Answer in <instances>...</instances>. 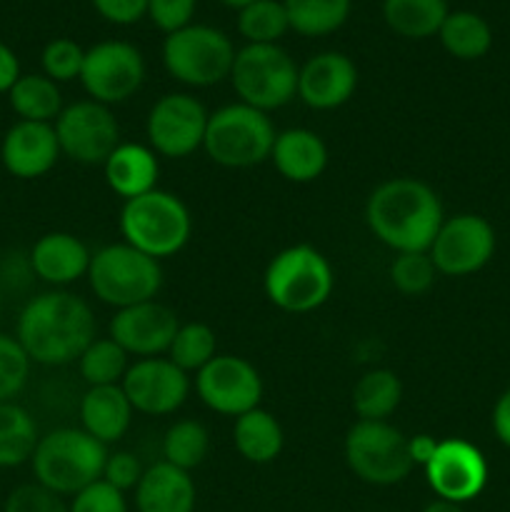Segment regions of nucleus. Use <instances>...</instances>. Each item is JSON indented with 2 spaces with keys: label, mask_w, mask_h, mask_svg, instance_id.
Wrapping results in <instances>:
<instances>
[{
  "label": "nucleus",
  "mask_w": 510,
  "mask_h": 512,
  "mask_svg": "<svg viewBox=\"0 0 510 512\" xmlns=\"http://www.w3.org/2000/svg\"><path fill=\"white\" fill-rule=\"evenodd\" d=\"M15 338L35 365L60 368L78 363L83 350L98 338L95 315L80 295L48 290L23 305L15 323Z\"/></svg>",
  "instance_id": "f257e3e1"
},
{
  "label": "nucleus",
  "mask_w": 510,
  "mask_h": 512,
  "mask_svg": "<svg viewBox=\"0 0 510 512\" xmlns=\"http://www.w3.org/2000/svg\"><path fill=\"white\" fill-rule=\"evenodd\" d=\"M443 203L418 178H390L370 193L365 223L393 253H428L443 225Z\"/></svg>",
  "instance_id": "f03ea898"
},
{
  "label": "nucleus",
  "mask_w": 510,
  "mask_h": 512,
  "mask_svg": "<svg viewBox=\"0 0 510 512\" xmlns=\"http://www.w3.org/2000/svg\"><path fill=\"white\" fill-rule=\"evenodd\" d=\"M105 460L108 448L83 428H58L40 435L30 468L35 483L60 498H73L83 488L103 480Z\"/></svg>",
  "instance_id": "7ed1b4c3"
},
{
  "label": "nucleus",
  "mask_w": 510,
  "mask_h": 512,
  "mask_svg": "<svg viewBox=\"0 0 510 512\" xmlns=\"http://www.w3.org/2000/svg\"><path fill=\"white\" fill-rule=\"evenodd\" d=\"M193 233L190 210L178 195L168 190H150L140 198L125 200L120 210V235L123 243L160 263L173 258L188 245Z\"/></svg>",
  "instance_id": "20e7f679"
},
{
  "label": "nucleus",
  "mask_w": 510,
  "mask_h": 512,
  "mask_svg": "<svg viewBox=\"0 0 510 512\" xmlns=\"http://www.w3.org/2000/svg\"><path fill=\"white\" fill-rule=\"evenodd\" d=\"M263 288L265 298L283 313H313L333 295V265L313 245H290L268 263Z\"/></svg>",
  "instance_id": "39448f33"
},
{
  "label": "nucleus",
  "mask_w": 510,
  "mask_h": 512,
  "mask_svg": "<svg viewBox=\"0 0 510 512\" xmlns=\"http://www.w3.org/2000/svg\"><path fill=\"white\" fill-rule=\"evenodd\" d=\"M85 278L95 298L115 310L155 300L163 288V268L158 260L128 243L95 250Z\"/></svg>",
  "instance_id": "423d86ee"
},
{
  "label": "nucleus",
  "mask_w": 510,
  "mask_h": 512,
  "mask_svg": "<svg viewBox=\"0 0 510 512\" xmlns=\"http://www.w3.org/2000/svg\"><path fill=\"white\" fill-rule=\"evenodd\" d=\"M275 135L268 113L238 100L208 115L203 150L223 168H253L270 160Z\"/></svg>",
  "instance_id": "0eeeda50"
},
{
  "label": "nucleus",
  "mask_w": 510,
  "mask_h": 512,
  "mask_svg": "<svg viewBox=\"0 0 510 512\" xmlns=\"http://www.w3.org/2000/svg\"><path fill=\"white\" fill-rule=\"evenodd\" d=\"M298 70L300 65L280 45H243L228 80L240 103L270 113L298 98Z\"/></svg>",
  "instance_id": "6e6552de"
},
{
  "label": "nucleus",
  "mask_w": 510,
  "mask_h": 512,
  "mask_svg": "<svg viewBox=\"0 0 510 512\" xmlns=\"http://www.w3.org/2000/svg\"><path fill=\"white\" fill-rule=\"evenodd\" d=\"M235 53L233 40L223 30L203 23H190L163 40L165 70L190 88H210L230 78Z\"/></svg>",
  "instance_id": "1a4fd4ad"
},
{
  "label": "nucleus",
  "mask_w": 510,
  "mask_h": 512,
  "mask_svg": "<svg viewBox=\"0 0 510 512\" xmlns=\"http://www.w3.org/2000/svg\"><path fill=\"white\" fill-rule=\"evenodd\" d=\"M345 463L368 485H398L413 473L408 438L388 420H358L345 435Z\"/></svg>",
  "instance_id": "9d476101"
},
{
  "label": "nucleus",
  "mask_w": 510,
  "mask_h": 512,
  "mask_svg": "<svg viewBox=\"0 0 510 512\" xmlns=\"http://www.w3.org/2000/svg\"><path fill=\"white\" fill-rule=\"evenodd\" d=\"M145 83V58L128 40H100L85 48L80 85L100 105H120Z\"/></svg>",
  "instance_id": "9b49d317"
},
{
  "label": "nucleus",
  "mask_w": 510,
  "mask_h": 512,
  "mask_svg": "<svg viewBox=\"0 0 510 512\" xmlns=\"http://www.w3.org/2000/svg\"><path fill=\"white\" fill-rule=\"evenodd\" d=\"M60 153L80 165H103L120 145V125L108 105L75 100L53 123Z\"/></svg>",
  "instance_id": "f8f14e48"
},
{
  "label": "nucleus",
  "mask_w": 510,
  "mask_h": 512,
  "mask_svg": "<svg viewBox=\"0 0 510 512\" xmlns=\"http://www.w3.org/2000/svg\"><path fill=\"white\" fill-rule=\"evenodd\" d=\"M208 110L188 93H168L155 100L145 120V135L155 155L163 158H188L203 148Z\"/></svg>",
  "instance_id": "ddd939ff"
},
{
  "label": "nucleus",
  "mask_w": 510,
  "mask_h": 512,
  "mask_svg": "<svg viewBox=\"0 0 510 512\" xmlns=\"http://www.w3.org/2000/svg\"><path fill=\"white\" fill-rule=\"evenodd\" d=\"M195 393L200 403L218 415L240 418L260 408L263 378L253 363L238 355H215L200 373H195Z\"/></svg>",
  "instance_id": "4468645a"
},
{
  "label": "nucleus",
  "mask_w": 510,
  "mask_h": 512,
  "mask_svg": "<svg viewBox=\"0 0 510 512\" xmlns=\"http://www.w3.org/2000/svg\"><path fill=\"white\" fill-rule=\"evenodd\" d=\"M495 253V230L475 213L445 218L428 255L435 270L448 278H465L490 263Z\"/></svg>",
  "instance_id": "2eb2a0df"
},
{
  "label": "nucleus",
  "mask_w": 510,
  "mask_h": 512,
  "mask_svg": "<svg viewBox=\"0 0 510 512\" xmlns=\"http://www.w3.org/2000/svg\"><path fill=\"white\" fill-rule=\"evenodd\" d=\"M425 480L440 500L463 505L478 498L488 483V463L473 443L460 438L438 440L435 455L425 465Z\"/></svg>",
  "instance_id": "dca6fc26"
},
{
  "label": "nucleus",
  "mask_w": 510,
  "mask_h": 512,
  "mask_svg": "<svg viewBox=\"0 0 510 512\" xmlns=\"http://www.w3.org/2000/svg\"><path fill=\"white\" fill-rule=\"evenodd\" d=\"M120 388L135 413L170 415L188 400L190 378L170 358H140L130 365Z\"/></svg>",
  "instance_id": "f3484780"
},
{
  "label": "nucleus",
  "mask_w": 510,
  "mask_h": 512,
  "mask_svg": "<svg viewBox=\"0 0 510 512\" xmlns=\"http://www.w3.org/2000/svg\"><path fill=\"white\" fill-rule=\"evenodd\" d=\"M180 320L168 305L158 300L130 305L115 310L108 325V338H113L120 348L135 358H160L168 353Z\"/></svg>",
  "instance_id": "a211bd4d"
},
{
  "label": "nucleus",
  "mask_w": 510,
  "mask_h": 512,
  "mask_svg": "<svg viewBox=\"0 0 510 512\" xmlns=\"http://www.w3.org/2000/svg\"><path fill=\"white\" fill-rule=\"evenodd\" d=\"M358 90V68L338 50H325L305 60L298 70V98L313 110H335Z\"/></svg>",
  "instance_id": "6ab92c4d"
},
{
  "label": "nucleus",
  "mask_w": 510,
  "mask_h": 512,
  "mask_svg": "<svg viewBox=\"0 0 510 512\" xmlns=\"http://www.w3.org/2000/svg\"><path fill=\"white\" fill-rule=\"evenodd\" d=\"M58 135H55L53 123H28L18 120L10 125L8 133L0 143V160L3 168L13 178L35 180L48 175L60 160Z\"/></svg>",
  "instance_id": "aec40b11"
},
{
  "label": "nucleus",
  "mask_w": 510,
  "mask_h": 512,
  "mask_svg": "<svg viewBox=\"0 0 510 512\" xmlns=\"http://www.w3.org/2000/svg\"><path fill=\"white\" fill-rule=\"evenodd\" d=\"M28 260L35 278L53 285L55 290H63L65 285L88 275L93 253L78 235L53 230V233H45L35 240Z\"/></svg>",
  "instance_id": "412c9836"
},
{
  "label": "nucleus",
  "mask_w": 510,
  "mask_h": 512,
  "mask_svg": "<svg viewBox=\"0 0 510 512\" xmlns=\"http://www.w3.org/2000/svg\"><path fill=\"white\" fill-rule=\"evenodd\" d=\"M270 160L288 183H313L328 168V145L308 128L280 130L275 135Z\"/></svg>",
  "instance_id": "4be33fe9"
},
{
  "label": "nucleus",
  "mask_w": 510,
  "mask_h": 512,
  "mask_svg": "<svg viewBox=\"0 0 510 512\" xmlns=\"http://www.w3.org/2000/svg\"><path fill=\"white\" fill-rule=\"evenodd\" d=\"M198 490L188 470L160 463L145 468L138 488H135V508L138 512H193Z\"/></svg>",
  "instance_id": "5701e85b"
},
{
  "label": "nucleus",
  "mask_w": 510,
  "mask_h": 512,
  "mask_svg": "<svg viewBox=\"0 0 510 512\" xmlns=\"http://www.w3.org/2000/svg\"><path fill=\"white\" fill-rule=\"evenodd\" d=\"M133 405L125 398L120 385H100V388H88L80 398L78 415L80 425L88 435H93L98 443L105 448L128 433L130 423H133Z\"/></svg>",
  "instance_id": "b1692460"
},
{
  "label": "nucleus",
  "mask_w": 510,
  "mask_h": 512,
  "mask_svg": "<svg viewBox=\"0 0 510 512\" xmlns=\"http://www.w3.org/2000/svg\"><path fill=\"white\" fill-rule=\"evenodd\" d=\"M103 175L108 188L118 198L133 200L140 195L158 188L160 163L158 155L150 150V145L140 143H120L103 163Z\"/></svg>",
  "instance_id": "393cba45"
},
{
  "label": "nucleus",
  "mask_w": 510,
  "mask_h": 512,
  "mask_svg": "<svg viewBox=\"0 0 510 512\" xmlns=\"http://www.w3.org/2000/svg\"><path fill=\"white\" fill-rule=\"evenodd\" d=\"M233 443L240 458H245L253 465H268L283 453L285 435L273 413L255 408L235 418Z\"/></svg>",
  "instance_id": "a878e982"
},
{
  "label": "nucleus",
  "mask_w": 510,
  "mask_h": 512,
  "mask_svg": "<svg viewBox=\"0 0 510 512\" xmlns=\"http://www.w3.org/2000/svg\"><path fill=\"white\" fill-rule=\"evenodd\" d=\"M448 13V0H383L385 25L395 35L408 40L438 35Z\"/></svg>",
  "instance_id": "bb28decb"
},
{
  "label": "nucleus",
  "mask_w": 510,
  "mask_h": 512,
  "mask_svg": "<svg viewBox=\"0 0 510 512\" xmlns=\"http://www.w3.org/2000/svg\"><path fill=\"white\" fill-rule=\"evenodd\" d=\"M8 103L18 120L28 123H55L60 110L65 108L60 85L43 73L20 75L18 83L10 88Z\"/></svg>",
  "instance_id": "cd10ccee"
},
{
  "label": "nucleus",
  "mask_w": 510,
  "mask_h": 512,
  "mask_svg": "<svg viewBox=\"0 0 510 512\" xmlns=\"http://www.w3.org/2000/svg\"><path fill=\"white\" fill-rule=\"evenodd\" d=\"M403 400V383L388 368L368 370L353 385V403L358 420H388Z\"/></svg>",
  "instance_id": "c85d7f7f"
},
{
  "label": "nucleus",
  "mask_w": 510,
  "mask_h": 512,
  "mask_svg": "<svg viewBox=\"0 0 510 512\" xmlns=\"http://www.w3.org/2000/svg\"><path fill=\"white\" fill-rule=\"evenodd\" d=\"M438 40L445 53L458 60H478L493 45V30L483 15L473 10H450L440 25Z\"/></svg>",
  "instance_id": "c756f323"
},
{
  "label": "nucleus",
  "mask_w": 510,
  "mask_h": 512,
  "mask_svg": "<svg viewBox=\"0 0 510 512\" xmlns=\"http://www.w3.org/2000/svg\"><path fill=\"white\" fill-rule=\"evenodd\" d=\"M38 440V423L23 405L15 400L0 403V468H20L30 463Z\"/></svg>",
  "instance_id": "7c9ffc66"
},
{
  "label": "nucleus",
  "mask_w": 510,
  "mask_h": 512,
  "mask_svg": "<svg viewBox=\"0 0 510 512\" xmlns=\"http://www.w3.org/2000/svg\"><path fill=\"white\" fill-rule=\"evenodd\" d=\"M290 30L303 38H325L343 28L353 0H283Z\"/></svg>",
  "instance_id": "2f4dec72"
},
{
  "label": "nucleus",
  "mask_w": 510,
  "mask_h": 512,
  "mask_svg": "<svg viewBox=\"0 0 510 512\" xmlns=\"http://www.w3.org/2000/svg\"><path fill=\"white\" fill-rule=\"evenodd\" d=\"M130 368V355L113 338H95L78 358L80 378L88 388L120 385Z\"/></svg>",
  "instance_id": "473e14b6"
},
{
  "label": "nucleus",
  "mask_w": 510,
  "mask_h": 512,
  "mask_svg": "<svg viewBox=\"0 0 510 512\" xmlns=\"http://www.w3.org/2000/svg\"><path fill=\"white\" fill-rule=\"evenodd\" d=\"M288 30L283 0H255L238 10V33L245 45H278Z\"/></svg>",
  "instance_id": "72a5a7b5"
},
{
  "label": "nucleus",
  "mask_w": 510,
  "mask_h": 512,
  "mask_svg": "<svg viewBox=\"0 0 510 512\" xmlns=\"http://www.w3.org/2000/svg\"><path fill=\"white\" fill-rule=\"evenodd\" d=\"M210 450V435L198 420H178L163 435V460L180 470H193L203 465Z\"/></svg>",
  "instance_id": "f704fd0d"
},
{
  "label": "nucleus",
  "mask_w": 510,
  "mask_h": 512,
  "mask_svg": "<svg viewBox=\"0 0 510 512\" xmlns=\"http://www.w3.org/2000/svg\"><path fill=\"white\" fill-rule=\"evenodd\" d=\"M218 355V340L210 325L205 323H180L168 358L185 373H200L210 360Z\"/></svg>",
  "instance_id": "c9c22d12"
},
{
  "label": "nucleus",
  "mask_w": 510,
  "mask_h": 512,
  "mask_svg": "<svg viewBox=\"0 0 510 512\" xmlns=\"http://www.w3.org/2000/svg\"><path fill=\"white\" fill-rule=\"evenodd\" d=\"M30 358L15 335L0 333V403H13L30 378Z\"/></svg>",
  "instance_id": "e433bc0d"
},
{
  "label": "nucleus",
  "mask_w": 510,
  "mask_h": 512,
  "mask_svg": "<svg viewBox=\"0 0 510 512\" xmlns=\"http://www.w3.org/2000/svg\"><path fill=\"white\" fill-rule=\"evenodd\" d=\"M433 260L428 253H395L390 263V283L403 295H423L435 283Z\"/></svg>",
  "instance_id": "4c0bfd02"
},
{
  "label": "nucleus",
  "mask_w": 510,
  "mask_h": 512,
  "mask_svg": "<svg viewBox=\"0 0 510 512\" xmlns=\"http://www.w3.org/2000/svg\"><path fill=\"white\" fill-rule=\"evenodd\" d=\"M85 48L70 38H53L40 53V68L43 75H48L53 83H70V80H80V70H83Z\"/></svg>",
  "instance_id": "58836bf2"
},
{
  "label": "nucleus",
  "mask_w": 510,
  "mask_h": 512,
  "mask_svg": "<svg viewBox=\"0 0 510 512\" xmlns=\"http://www.w3.org/2000/svg\"><path fill=\"white\" fill-rule=\"evenodd\" d=\"M3 512H68V505L43 485L25 483L5 498Z\"/></svg>",
  "instance_id": "ea45409f"
},
{
  "label": "nucleus",
  "mask_w": 510,
  "mask_h": 512,
  "mask_svg": "<svg viewBox=\"0 0 510 512\" xmlns=\"http://www.w3.org/2000/svg\"><path fill=\"white\" fill-rule=\"evenodd\" d=\"M68 512H128V500L118 488H113L105 480H98V483L88 485L73 495Z\"/></svg>",
  "instance_id": "a19ab883"
},
{
  "label": "nucleus",
  "mask_w": 510,
  "mask_h": 512,
  "mask_svg": "<svg viewBox=\"0 0 510 512\" xmlns=\"http://www.w3.org/2000/svg\"><path fill=\"white\" fill-rule=\"evenodd\" d=\"M198 0H148L150 23L165 35L188 28L195 18Z\"/></svg>",
  "instance_id": "79ce46f5"
},
{
  "label": "nucleus",
  "mask_w": 510,
  "mask_h": 512,
  "mask_svg": "<svg viewBox=\"0 0 510 512\" xmlns=\"http://www.w3.org/2000/svg\"><path fill=\"white\" fill-rule=\"evenodd\" d=\"M143 465L128 450H118V453H108L103 468V480L110 483L113 488H118L120 493H128V490L138 488L140 478H143Z\"/></svg>",
  "instance_id": "37998d69"
},
{
  "label": "nucleus",
  "mask_w": 510,
  "mask_h": 512,
  "mask_svg": "<svg viewBox=\"0 0 510 512\" xmlns=\"http://www.w3.org/2000/svg\"><path fill=\"white\" fill-rule=\"evenodd\" d=\"M90 5L113 25H133L148 15V0H90Z\"/></svg>",
  "instance_id": "c03bdc74"
},
{
  "label": "nucleus",
  "mask_w": 510,
  "mask_h": 512,
  "mask_svg": "<svg viewBox=\"0 0 510 512\" xmlns=\"http://www.w3.org/2000/svg\"><path fill=\"white\" fill-rule=\"evenodd\" d=\"M20 75L23 73H20L18 55H15V50L10 48V45H5L3 40H0V95H8L10 88L18 83Z\"/></svg>",
  "instance_id": "a18cd8bd"
},
{
  "label": "nucleus",
  "mask_w": 510,
  "mask_h": 512,
  "mask_svg": "<svg viewBox=\"0 0 510 512\" xmlns=\"http://www.w3.org/2000/svg\"><path fill=\"white\" fill-rule=\"evenodd\" d=\"M493 430L498 440L510 448V388L498 398L493 408Z\"/></svg>",
  "instance_id": "49530a36"
},
{
  "label": "nucleus",
  "mask_w": 510,
  "mask_h": 512,
  "mask_svg": "<svg viewBox=\"0 0 510 512\" xmlns=\"http://www.w3.org/2000/svg\"><path fill=\"white\" fill-rule=\"evenodd\" d=\"M435 448H438V440L433 435H415V438H408V450L410 458H413V465H425L430 463V458L435 455Z\"/></svg>",
  "instance_id": "de8ad7c7"
},
{
  "label": "nucleus",
  "mask_w": 510,
  "mask_h": 512,
  "mask_svg": "<svg viewBox=\"0 0 510 512\" xmlns=\"http://www.w3.org/2000/svg\"><path fill=\"white\" fill-rule=\"evenodd\" d=\"M423 512H463V508L455 503H448V500H433V503H428L423 508Z\"/></svg>",
  "instance_id": "09e8293b"
},
{
  "label": "nucleus",
  "mask_w": 510,
  "mask_h": 512,
  "mask_svg": "<svg viewBox=\"0 0 510 512\" xmlns=\"http://www.w3.org/2000/svg\"><path fill=\"white\" fill-rule=\"evenodd\" d=\"M218 3H220V5H225V8L240 10V8H245V5L255 3V0H218Z\"/></svg>",
  "instance_id": "8fccbe9b"
}]
</instances>
